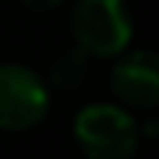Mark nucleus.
I'll return each instance as SVG.
<instances>
[{
	"label": "nucleus",
	"mask_w": 159,
	"mask_h": 159,
	"mask_svg": "<svg viewBox=\"0 0 159 159\" xmlns=\"http://www.w3.org/2000/svg\"><path fill=\"white\" fill-rule=\"evenodd\" d=\"M115 95L134 109H154L159 103V61L151 50H137L117 61L112 73Z\"/></svg>",
	"instance_id": "4"
},
{
	"label": "nucleus",
	"mask_w": 159,
	"mask_h": 159,
	"mask_svg": "<svg viewBox=\"0 0 159 159\" xmlns=\"http://www.w3.org/2000/svg\"><path fill=\"white\" fill-rule=\"evenodd\" d=\"M48 112L42 78L20 64H0V129L22 131L36 126Z\"/></svg>",
	"instance_id": "3"
},
{
	"label": "nucleus",
	"mask_w": 159,
	"mask_h": 159,
	"mask_svg": "<svg viewBox=\"0 0 159 159\" xmlns=\"http://www.w3.org/2000/svg\"><path fill=\"white\" fill-rule=\"evenodd\" d=\"M25 8H31V11H53L56 6H61V0H20Z\"/></svg>",
	"instance_id": "6"
},
{
	"label": "nucleus",
	"mask_w": 159,
	"mask_h": 159,
	"mask_svg": "<svg viewBox=\"0 0 159 159\" xmlns=\"http://www.w3.org/2000/svg\"><path fill=\"white\" fill-rule=\"evenodd\" d=\"M78 145L89 159H129L137 151V123L129 112L112 103H95L75 117Z\"/></svg>",
	"instance_id": "2"
},
{
	"label": "nucleus",
	"mask_w": 159,
	"mask_h": 159,
	"mask_svg": "<svg viewBox=\"0 0 159 159\" xmlns=\"http://www.w3.org/2000/svg\"><path fill=\"white\" fill-rule=\"evenodd\" d=\"M70 25L87 56H117L131 42V20L123 0H78Z\"/></svg>",
	"instance_id": "1"
},
{
	"label": "nucleus",
	"mask_w": 159,
	"mask_h": 159,
	"mask_svg": "<svg viewBox=\"0 0 159 159\" xmlns=\"http://www.w3.org/2000/svg\"><path fill=\"white\" fill-rule=\"evenodd\" d=\"M84 78H87V53L81 48L67 50V53H61L53 61V70H50L53 87H59V89H75V87H81Z\"/></svg>",
	"instance_id": "5"
}]
</instances>
